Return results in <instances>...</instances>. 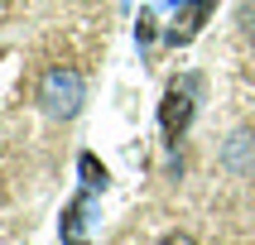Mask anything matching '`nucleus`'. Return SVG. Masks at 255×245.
Segmentation results:
<instances>
[{"label":"nucleus","instance_id":"nucleus-1","mask_svg":"<svg viewBox=\"0 0 255 245\" xmlns=\"http://www.w3.org/2000/svg\"><path fill=\"white\" fill-rule=\"evenodd\" d=\"M39 101L48 115H77V106H82V77L72 68H48L39 82Z\"/></svg>","mask_w":255,"mask_h":245},{"label":"nucleus","instance_id":"nucleus-2","mask_svg":"<svg viewBox=\"0 0 255 245\" xmlns=\"http://www.w3.org/2000/svg\"><path fill=\"white\" fill-rule=\"evenodd\" d=\"M188 120H193V91H188V86H169V91H164V106H159V125H164V135L178 140V135L188 130Z\"/></svg>","mask_w":255,"mask_h":245},{"label":"nucleus","instance_id":"nucleus-3","mask_svg":"<svg viewBox=\"0 0 255 245\" xmlns=\"http://www.w3.org/2000/svg\"><path fill=\"white\" fill-rule=\"evenodd\" d=\"M212 5H217V0H188L183 10H178V19H173V29H169V43H188L202 29V19H207Z\"/></svg>","mask_w":255,"mask_h":245},{"label":"nucleus","instance_id":"nucleus-4","mask_svg":"<svg viewBox=\"0 0 255 245\" xmlns=\"http://www.w3.org/2000/svg\"><path fill=\"white\" fill-rule=\"evenodd\" d=\"M82 168H87L92 183H106V168H97V159H82Z\"/></svg>","mask_w":255,"mask_h":245},{"label":"nucleus","instance_id":"nucleus-5","mask_svg":"<svg viewBox=\"0 0 255 245\" xmlns=\"http://www.w3.org/2000/svg\"><path fill=\"white\" fill-rule=\"evenodd\" d=\"M159 245H198V241H193V236H183V231H173V236H164Z\"/></svg>","mask_w":255,"mask_h":245}]
</instances>
